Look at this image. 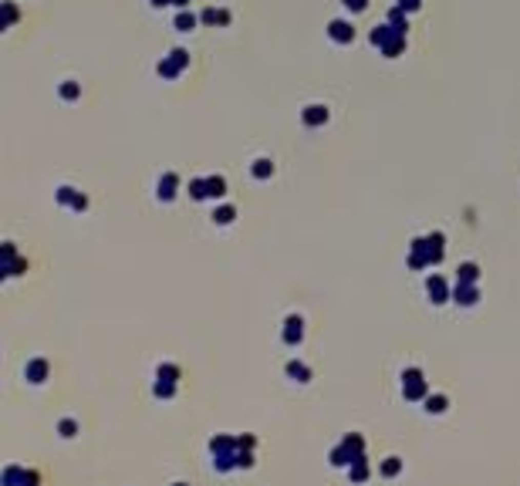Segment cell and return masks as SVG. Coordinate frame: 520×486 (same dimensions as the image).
I'll return each mask as SVG.
<instances>
[{
  "mask_svg": "<svg viewBox=\"0 0 520 486\" xmlns=\"http://www.w3.org/2000/svg\"><path fill=\"white\" fill-rule=\"evenodd\" d=\"M210 445H213V456H219V470H230V466H233L230 459H236V456H233V439L219 436V439H213Z\"/></svg>",
  "mask_w": 520,
  "mask_h": 486,
  "instance_id": "cell-1",
  "label": "cell"
},
{
  "mask_svg": "<svg viewBox=\"0 0 520 486\" xmlns=\"http://www.w3.org/2000/svg\"><path fill=\"white\" fill-rule=\"evenodd\" d=\"M402 389H406V398H423L426 395V381H423V375L415 372V368H409L406 375H402Z\"/></svg>",
  "mask_w": 520,
  "mask_h": 486,
  "instance_id": "cell-2",
  "label": "cell"
},
{
  "mask_svg": "<svg viewBox=\"0 0 520 486\" xmlns=\"http://www.w3.org/2000/svg\"><path fill=\"white\" fill-rule=\"evenodd\" d=\"M301 331H304V328H301V317H287V331H284V341H287V345H297V341H301Z\"/></svg>",
  "mask_w": 520,
  "mask_h": 486,
  "instance_id": "cell-3",
  "label": "cell"
},
{
  "mask_svg": "<svg viewBox=\"0 0 520 486\" xmlns=\"http://www.w3.org/2000/svg\"><path fill=\"white\" fill-rule=\"evenodd\" d=\"M429 294H432V300H446V284H443V277H432L429 280Z\"/></svg>",
  "mask_w": 520,
  "mask_h": 486,
  "instance_id": "cell-4",
  "label": "cell"
},
{
  "mask_svg": "<svg viewBox=\"0 0 520 486\" xmlns=\"http://www.w3.org/2000/svg\"><path fill=\"white\" fill-rule=\"evenodd\" d=\"M27 375H31V381H44V375H48V364H44V361H31Z\"/></svg>",
  "mask_w": 520,
  "mask_h": 486,
  "instance_id": "cell-5",
  "label": "cell"
},
{
  "mask_svg": "<svg viewBox=\"0 0 520 486\" xmlns=\"http://www.w3.org/2000/svg\"><path fill=\"white\" fill-rule=\"evenodd\" d=\"M287 375H294L297 381H308V378H311V372L304 368V364H297V361H291V364H287Z\"/></svg>",
  "mask_w": 520,
  "mask_h": 486,
  "instance_id": "cell-6",
  "label": "cell"
},
{
  "mask_svg": "<svg viewBox=\"0 0 520 486\" xmlns=\"http://www.w3.org/2000/svg\"><path fill=\"white\" fill-rule=\"evenodd\" d=\"M456 300L473 304V300H476V291H473V287H466V284H459V287H456Z\"/></svg>",
  "mask_w": 520,
  "mask_h": 486,
  "instance_id": "cell-7",
  "label": "cell"
},
{
  "mask_svg": "<svg viewBox=\"0 0 520 486\" xmlns=\"http://www.w3.org/2000/svg\"><path fill=\"white\" fill-rule=\"evenodd\" d=\"M331 34H334L338 40H348V37H351V31H348V24H345V21H334V24H331Z\"/></svg>",
  "mask_w": 520,
  "mask_h": 486,
  "instance_id": "cell-8",
  "label": "cell"
},
{
  "mask_svg": "<svg viewBox=\"0 0 520 486\" xmlns=\"http://www.w3.org/2000/svg\"><path fill=\"white\" fill-rule=\"evenodd\" d=\"M206 196H223V179H206Z\"/></svg>",
  "mask_w": 520,
  "mask_h": 486,
  "instance_id": "cell-9",
  "label": "cell"
},
{
  "mask_svg": "<svg viewBox=\"0 0 520 486\" xmlns=\"http://www.w3.org/2000/svg\"><path fill=\"white\" fill-rule=\"evenodd\" d=\"M459 280H463V284L476 280V267H473V264H463V267H459Z\"/></svg>",
  "mask_w": 520,
  "mask_h": 486,
  "instance_id": "cell-10",
  "label": "cell"
},
{
  "mask_svg": "<svg viewBox=\"0 0 520 486\" xmlns=\"http://www.w3.org/2000/svg\"><path fill=\"white\" fill-rule=\"evenodd\" d=\"M426 409H429V412H443V409H446V398H443V395H432L429 402H426Z\"/></svg>",
  "mask_w": 520,
  "mask_h": 486,
  "instance_id": "cell-11",
  "label": "cell"
},
{
  "mask_svg": "<svg viewBox=\"0 0 520 486\" xmlns=\"http://www.w3.org/2000/svg\"><path fill=\"white\" fill-rule=\"evenodd\" d=\"M172 392H176V389H172V381H159V385H155V395H163V398H169Z\"/></svg>",
  "mask_w": 520,
  "mask_h": 486,
  "instance_id": "cell-12",
  "label": "cell"
},
{
  "mask_svg": "<svg viewBox=\"0 0 520 486\" xmlns=\"http://www.w3.org/2000/svg\"><path fill=\"white\" fill-rule=\"evenodd\" d=\"M216 219H219V223H230V219H233V210H230V206H219V210H216Z\"/></svg>",
  "mask_w": 520,
  "mask_h": 486,
  "instance_id": "cell-13",
  "label": "cell"
},
{
  "mask_svg": "<svg viewBox=\"0 0 520 486\" xmlns=\"http://www.w3.org/2000/svg\"><path fill=\"white\" fill-rule=\"evenodd\" d=\"M176 368H172V364H166V368H159V378H166V381H176Z\"/></svg>",
  "mask_w": 520,
  "mask_h": 486,
  "instance_id": "cell-14",
  "label": "cell"
},
{
  "mask_svg": "<svg viewBox=\"0 0 520 486\" xmlns=\"http://www.w3.org/2000/svg\"><path fill=\"white\" fill-rule=\"evenodd\" d=\"M382 473H385V476H395V473H398V459H389L382 466Z\"/></svg>",
  "mask_w": 520,
  "mask_h": 486,
  "instance_id": "cell-15",
  "label": "cell"
},
{
  "mask_svg": "<svg viewBox=\"0 0 520 486\" xmlns=\"http://www.w3.org/2000/svg\"><path fill=\"white\" fill-rule=\"evenodd\" d=\"M193 27V14H179V31H189Z\"/></svg>",
  "mask_w": 520,
  "mask_h": 486,
  "instance_id": "cell-16",
  "label": "cell"
},
{
  "mask_svg": "<svg viewBox=\"0 0 520 486\" xmlns=\"http://www.w3.org/2000/svg\"><path fill=\"white\" fill-rule=\"evenodd\" d=\"M61 436H74V422H61Z\"/></svg>",
  "mask_w": 520,
  "mask_h": 486,
  "instance_id": "cell-17",
  "label": "cell"
},
{
  "mask_svg": "<svg viewBox=\"0 0 520 486\" xmlns=\"http://www.w3.org/2000/svg\"><path fill=\"white\" fill-rule=\"evenodd\" d=\"M270 172V166H267V159H260V166H257V176H267Z\"/></svg>",
  "mask_w": 520,
  "mask_h": 486,
  "instance_id": "cell-18",
  "label": "cell"
},
{
  "mask_svg": "<svg viewBox=\"0 0 520 486\" xmlns=\"http://www.w3.org/2000/svg\"><path fill=\"white\" fill-rule=\"evenodd\" d=\"M321 118H325V112H321V108H317V112H308V121H321Z\"/></svg>",
  "mask_w": 520,
  "mask_h": 486,
  "instance_id": "cell-19",
  "label": "cell"
},
{
  "mask_svg": "<svg viewBox=\"0 0 520 486\" xmlns=\"http://www.w3.org/2000/svg\"><path fill=\"white\" fill-rule=\"evenodd\" d=\"M345 4H348V7H355V10H358V7H365V0H345Z\"/></svg>",
  "mask_w": 520,
  "mask_h": 486,
  "instance_id": "cell-20",
  "label": "cell"
}]
</instances>
